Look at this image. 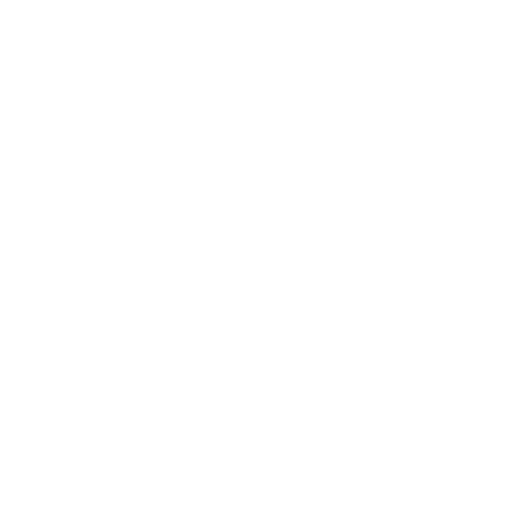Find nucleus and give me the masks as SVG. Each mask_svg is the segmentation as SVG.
<instances>
[]
</instances>
